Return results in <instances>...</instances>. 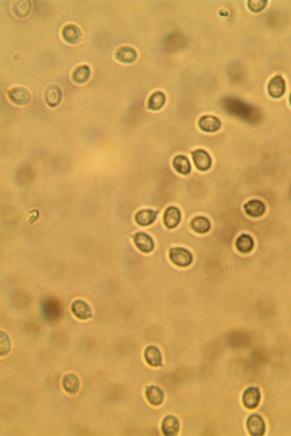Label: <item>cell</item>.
Instances as JSON below:
<instances>
[{
	"label": "cell",
	"mask_w": 291,
	"mask_h": 436,
	"mask_svg": "<svg viewBox=\"0 0 291 436\" xmlns=\"http://www.w3.org/2000/svg\"><path fill=\"white\" fill-rule=\"evenodd\" d=\"M170 258L173 264L180 267H187L193 261V255L182 248H175L170 250Z\"/></svg>",
	"instance_id": "1"
},
{
	"label": "cell",
	"mask_w": 291,
	"mask_h": 436,
	"mask_svg": "<svg viewBox=\"0 0 291 436\" xmlns=\"http://www.w3.org/2000/svg\"><path fill=\"white\" fill-rule=\"evenodd\" d=\"M261 395L258 388H248L243 393L242 402L244 407L248 410H254L260 405Z\"/></svg>",
	"instance_id": "2"
},
{
	"label": "cell",
	"mask_w": 291,
	"mask_h": 436,
	"mask_svg": "<svg viewBox=\"0 0 291 436\" xmlns=\"http://www.w3.org/2000/svg\"><path fill=\"white\" fill-rule=\"evenodd\" d=\"M248 432L252 436H263L266 431V424L263 418L257 414L248 417L246 422Z\"/></svg>",
	"instance_id": "3"
},
{
	"label": "cell",
	"mask_w": 291,
	"mask_h": 436,
	"mask_svg": "<svg viewBox=\"0 0 291 436\" xmlns=\"http://www.w3.org/2000/svg\"><path fill=\"white\" fill-rule=\"evenodd\" d=\"M73 314L80 320H89L92 317L91 307L84 300H74L72 306Z\"/></svg>",
	"instance_id": "4"
},
{
	"label": "cell",
	"mask_w": 291,
	"mask_h": 436,
	"mask_svg": "<svg viewBox=\"0 0 291 436\" xmlns=\"http://www.w3.org/2000/svg\"><path fill=\"white\" fill-rule=\"evenodd\" d=\"M134 242L138 249L144 253H150L154 250L153 240L147 234L138 232L134 236Z\"/></svg>",
	"instance_id": "5"
},
{
	"label": "cell",
	"mask_w": 291,
	"mask_h": 436,
	"mask_svg": "<svg viewBox=\"0 0 291 436\" xmlns=\"http://www.w3.org/2000/svg\"><path fill=\"white\" fill-rule=\"evenodd\" d=\"M193 158L195 166L200 171H207L211 168L212 159L205 151L203 150L194 151L193 153Z\"/></svg>",
	"instance_id": "6"
},
{
	"label": "cell",
	"mask_w": 291,
	"mask_h": 436,
	"mask_svg": "<svg viewBox=\"0 0 291 436\" xmlns=\"http://www.w3.org/2000/svg\"><path fill=\"white\" fill-rule=\"evenodd\" d=\"M286 91V83L281 76H276L269 81L268 86V92L273 98L281 97Z\"/></svg>",
	"instance_id": "7"
},
{
	"label": "cell",
	"mask_w": 291,
	"mask_h": 436,
	"mask_svg": "<svg viewBox=\"0 0 291 436\" xmlns=\"http://www.w3.org/2000/svg\"><path fill=\"white\" fill-rule=\"evenodd\" d=\"M161 427L163 434L165 436H176L180 430L179 421L174 416H167L163 420Z\"/></svg>",
	"instance_id": "8"
},
{
	"label": "cell",
	"mask_w": 291,
	"mask_h": 436,
	"mask_svg": "<svg viewBox=\"0 0 291 436\" xmlns=\"http://www.w3.org/2000/svg\"><path fill=\"white\" fill-rule=\"evenodd\" d=\"M9 98L10 101L17 105H26L31 98L29 91L22 87L15 88L10 91Z\"/></svg>",
	"instance_id": "9"
},
{
	"label": "cell",
	"mask_w": 291,
	"mask_h": 436,
	"mask_svg": "<svg viewBox=\"0 0 291 436\" xmlns=\"http://www.w3.org/2000/svg\"><path fill=\"white\" fill-rule=\"evenodd\" d=\"M181 221V213L178 208L170 207L166 210L163 216V222L165 226L170 229L176 228Z\"/></svg>",
	"instance_id": "10"
},
{
	"label": "cell",
	"mask_w": 291,
	"mask_h": 436,
	"mask_svg": "<svg viewBox=\"0 0 291 436\" xmlns=\"http://www.w3.org/2000/svg\"><path fill=\"white\" fill-rule=\"evenodd\" d=\"M198 126L200 129L207 133H214L221 128L220 120L214 116H204L198 121Z\"/></svg>",
	"instance_id": "11"
},
{
	"label": "cell",
	"mask_w": 291,
	"mask_h": 436,
	"mask_svg": "<svg viewBox=\"0 0 291 436\" xmlns=\"http://www.w3.org/2000/svg\"><path fill=\"white\" fill-rule=\"evenodd\" d=\"M145 359L148 365L152 367H161L162 364V356L160 350L155 346H149L146 349Z\"/></svg>",
	"instance_id": "12"
},
{
	"label": "cell",
	"mask_w": 291,
	"mask_h": 436,
	"mask_svg": "<svg viewBox=\"0 0 291 436\" xmlns=\"http://www.w3.org/2000/svg\"><path fill=\"white\" fill-rule=\"evenodd\" d=\"M244 211L246 213L253 218H258L264 214L266 211V207L262 201L258 200H253L248 201L244 205Z\"/></svg>",
	"instance_id": "13"
},
{
	"label": "cell",
	"mask_w": 291,
	"mask_h": 436,
	"mask_svg": "<svg viewBox=\"0 0 291 436\" xmlns=\"http://www.w3.org/2000/svg\"><path fill=\"white\" fill-rule=\"evenodd\" d=\"M62 36L67 43L75 44L80 41L82 34L79 27L74 24H69L64 27Z\"/></svg>",
	"instance_id": "14"
},
{
	"label": "cell",
	"mask_w": 291,
	"mask_h": 436,
	"mask_svg": "<svg viewBox=\"0 0 291 436\" xmlns=\"http://www.w3.org/2000/svg\"><path fill=\"white\" fill-rule=\"evenodd\" d=\"M146 396L148 402L155 406L161 405L164 401V393L158 386H148L146 391Z\"/></svg>",
	"instance_id": "15"
},
{
	"label": "cell",
	"mask_w": 291,
	"mask_h": 436,
	"mask_svg": "<svg viewBox=\"0 0 291 436\" xmlns=\"http://www.w3.org/2000/svg\"><path fill=\"white\" fill-rule=\"evenodd\" d=\"M62 385L67 392L72 395L76 394L80 388L79 379L74 374H67L63 379Z\"/></svg>",
	"instance_id": "16"
},
{
	"label": "cell",
	"mask_w": 291,
	"mask_h": 436,
	"mask_svg": "<svg viewBox=\"0 0 291 436\" xmlns=\"http://www.w3.org/2000/svg\"><path fill=\"white\" fill-rule=\"evenodd\" d=\"M157 213L150 209H145L137 212L135 221L141 226H147L153 223L157 218Z\"/></svg>",
	"instance_id": "17"
},
{
	"label": "cell",
	"mask_w": 291,
	"mask_h": 436,
	"mask_svg": "<svg viewBox=\"0 0 291 436\" xmlns=\"http://www.w3.org/2000/svg\"><path fill=\"white\" fill-rule=\"evenodd\" d=\"M62 94L61 90L57 86L49 87L45 93V101L50 107H56L61 102Z\"/></svg>",
	"instance_id": "18"
},
{
	"label": "cell",
	"mask_w": 291,
	"mask_h": 436,
	"mask_svg": "<svg viewBox=\"0 0 291 436\" xmlns=\"http://www.w3.org/2000/svg\"><path fill=\"white\" fill-rule=\"evenodd\" d=\"M137 57V54L136 50L128 46L120 48L116 54V58L117 60L126 64L134 62Z\"/></svg>",
	"instance_id": "19"
},
{
	"label": "cell",
	"mask_w": 291,
	"mask_h": 436,
	"mask_svg": "<svg viewBox=\"0 0 291 436\" xmlns=\"http://www.w3.org/2000/svg\"><path fill=\"white\" fill-rule=\"evenodd\" d=\"M166 100V98L164 93L161 91L155 92L149 98L147 107L151 111H159L164 106Z\"/></svg>",
	"instance_id": "20"
},
{
	"label": "cell",
	"mask_w": 291,
	"mask_h": 436,
	"mask_svg": "<svg viewBox=\"0 0 291 436\" xmlns=\"http://www.w3.org/2000/svg\"><path fill=\"white\" fill-rule=\"evenodd\" d=\"M236 245L237 249L240 252L247 253L253 250L254 243L253 238L250 235L242 234L238 237Z\"/></svg>",
	"instance_id": "21"
},
{
	"label": "cell",
	"mask_w": 291,
	"mask_h": 436,
	"mask_svg": "<svg viewBox=\"0 0 291 436\" xmlns=\"http://www.w3.org/2000/svg\"><path fill=\"white\" fill-rule=\"evenodd\" d=\"M173 167L177 172L184 175L189 174L191 170V165L186 157L184 156H177L173 161Z\"/></svg>",
	"instance_id": "22"
},
{
	"label": "cell",
	"mask_w": 291,
	"mask_h": 436,
	"mask_svg": "<svg viewBox=\"0 0 291 436\" xmlns=\"http://www.w3.org/2000/svg\"><path fill=\"white\" fill-rule=\"evenodd\" d=\"M90 67L84 65L78 67L74 69L73 74V79L76 83L83 84L86 83L90 79Z\"/></svg>",
	"instance_id": "23"
},
{
	"label": "cell",
	"mask_w": 291,
	"mask_h": 436,
	"mask_svg": "<svg viewBox=\"0 0 291 436\" xmlns=\"http://www.w3.org/2000/svg\"><path fill=\"white\" fill-rule=\"evenodd\" d=\"M211 223L207 218L198 217L194 218L191 222L192 229L194 231L199 233L208 232L211 229Z\"/></svg>",
	"instance_id": "24"
},
{
	"label": "cell",
	"mask_w": 291,
	"mask_h": 436,
	"mask_svg": "<svg viewBox=\"0 0 291 436\" xmlns=\"http://www.w3.org/2000/svg\"><path fill=\"white\" fill-rule=\"evenodd\" d=\"M31 5L29 1H17L14 2L13 12L20 18L26 17L29 15Z\"/></svg>",
	"instance_id": "25"
},
{
	"label": "cell",
	"mask_w": 291,
	"mask_h": 436,
	"mask_svg": "<svg viewBox=\"0 0 291 436\" xmlns=\"http://www.w3.org/2000/svg\"><path fill=\"white\" fill-rule=\"evenodd\" d=\"M267 3V1H249L248 6L251 11L259 12L265 8Z\"/></svg>",
	"instance_id": "26"
},
{
	"label": "cell",
	"mask_w": 291,
	"mask_h": 436,
	"mask_svg": "<svg viewBox=\"0 0 291 436\" xmlns=\"http://www.w3.org/2000/svg\"><path fill=\"white\" fill-rule=\"evenodd\" d=\"M290 104H291V95H290Z\"/></svg>",
	"instance_id": "27"
}]
</instances>
